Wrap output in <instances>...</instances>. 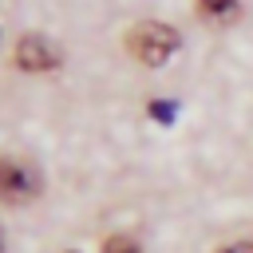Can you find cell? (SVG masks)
<instances>
[{
  "label": "cell",
  "mask_w": 253,
  "mask_h": 253,
  "mask_svg": "<svg viewBox=\"0 0 253 253\" xmlns=\"http://www.w3.org/2000/svg\"><path fill=\"white\" fill-rule=\"evenodd\" d=\"M178 43H182L178 32L170 24H158V20H142V24H134L126 32V51L146 67H162L178 51Z\"/></svg>",
  "instance_id": "1"
},
{
  "label": "cell",
  "mask_w": 253,
  "mask_h": 253,
  "mask_svg": "<svg viewBox=\"0 0 253 253\" xmlns=\"http://www.w3.org/2000/svg\"><path fill=\"white\" fill-rule=\"evenodd\" d=\"M40 170L32 162H20V158H0V198L4 202H32L40 194Z\"/></svg>",
  "instance_id": "2"
},
{
  "label": "cell",
  "mask_w": 253,
  "mask_h": 253,
  "mask_svg": "<svg viewBox=\"0 0 253 253\" xmlns=\"http://www.w3.org/2000/svg\"><path fill=\"white\" fill-rule=\"evenodd\" d=\"M16 67L20 71H51V67H59L63 63V51L47 40V36H24L20 43H16Z\"/></svg>",
  "instance_id": "3"
},
{
  "label": "cell",
  "mask_w": 253,
  "mask_h": 253,
  "mask_svg": "<svg viewBox=\"0 0 253 253\" xmlns=\"http://www.w3.org/2000/svg\"><path fill=\"white\" fill-rule=\"evenodd\" d=\"M198 12L210 20V24H233L241 16V4L237 0H198Z\"/></svg>",
  "instance_id": "4"
},
{
  "label": "cell",
  "mask_w": 253,
  "mask_h": 253,
  "mask_svg": "<svg viewBox=\"0 0 253 253\" xmlns=\"http://www.w3.org/2000/svg\"><path fill=\"white\" fill-rule=\"evenodd\" d=\"M103 253H142V249H138V241H134V237L115 233V237H107V241H103Z\"/></svg>",
  "instance_id": "5"
},
{
  "label": "cell",
  "mask_w": 253,
  "mask_h": 253,
  "mask_svg": "<svg viewBox=\"0 0 253 253\" xmlns=\"http://www.w3.org/2000/svg\"><path fill=\"white\" fill-rule=\"evenodd\" d=\"M150 119H158V123H174V107H170V99H154V103H150Z\"/></svg>",
  "instance_id": "6"
},
{
  "label": "cell",
  "mask_w": 253,
  "mask_h": 253,
  "mask_svg": "<svg viewBox=\"0 0 253 253\" xmlns=\"http://www.w3.org/2000/svg\"><path fill=\"white\" fill-rule=\"evenodd\" d=\"M217 253H253V241H233V245H225Z\"/></svg>",
  "instance_id": "7"
},
{
  "label": "cell",
  "mask_w": 253,
  "mask_h": 253,
  "mask_svg": "<svg viewBox=\"0 0 253 253\" xmlns=\"http://www.w3.org/2000/svg\"><path fill=\"white\" fill-rule=\"evenodd\" d=\"M0 245H4V241H0Z\"/></svg>",
  "instance_id": "8"
}]
</instances>
